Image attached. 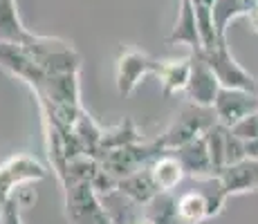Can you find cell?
Returning <instances> with one entry per match:
<instances>
[{
  "mask_svg": "<svg viewBox=\"0 0 258 224\" xmlns=\"http://www.w3.org/2000/svg\"><path fill=\"white\" fill-rule=\"evenodd\" d=\"M177 215H180V224H202L211 220V204L209 197L193 184L191 191L182 193L177 197Z\"/></svg>",
  "mask_w": 258,
  "mask_h": 224,
  "instance_id": "cell-13",
  "label": "cell"
},
{
  "mask_svg": "<svg viewBox=\"0 0 258 224\" xmlns=\"http://www.w3.org/2000/svg\"><path fill=\"white\" fill-rule=\"evenodd\" d=\"M213 123H218V117H216V112H213V108L188 103L184 110L180 112V117L168 126V130L162 134L157 141L162 143L164 151H175V148L188 143L191 139L202 137Z\"/></svg>",
  "mask_w": 258,
  "mask_h": 224,
  "instance_id": "cell-1",
  "label": "cell"
},
{
  "mask_svg": "<svg viewBox=\"0 0 258 224\" xmlns=\"http://www.w3.org/2000/svg\"><path fill=\"white\" fill-rule=\"evenodd\" d=\"M68 217L72 224H112L92 182H77L68 186Z\"/></svg>",
  "mask_w": 258,
  "mask_h": 224,
  "instance_id": "cell-3",
  "label": "cell"
},
{
  "mask_svg": "<svg viewBox=\"0 0 258 224\" xmlns=\"http://www.w3.org/2000/svg\"><path fill=\"white\" fill-rule=\"evenodd\" d=\"M117 188L123 193L126 197H131L133 202H137V204H146L151 197H155L157 193H160V188H157V184H155V179H153V173H151V168L148 171H135V173H131V175H123V177H119V182H117Z\"/></svg>",
  "mask_w": 258,
  "mask_h": 224,
  "instance_id": "cell-15",
  "label": "cell"
},
{
  "mask_svg": "<svg viewBox=\"0 0 258 224\" xmlns=\"http://www.w3.org/2000/svg\"><path fill=\"white\" fill-rule=\"evenodd\" d=\"M247 157H256L258 159V137L247 141Z\"/></svg>",
  "mask_w": 258,
  "mask_h": 224,
  "instance_id": "cell-26",
  "label": "cell"
},
{
  "mask_svg": "<svg viewBox=\"0 0 258 224\" xmlns=\"http://www.w3.org/2000/svg\"><path fill=\"white\" fill-rule=\"evenodd\" d=\"M247 159V141L234 134L231 128H227V143H225V166L238 164Z\"/></svg>",
  "mask_w": 258,
  "mask_h": 224,
  "instance_id": "cell-23",
  "label": "cell"
},
{
  "mask_svg": "<svg viewBox=\"0 0 258 224\" xmlns=\"http://www.w3.org/2000/svg\"><path fill=\"white\" fill-rule=\"evenodd\" d=\"M34 202H36V193L25 184L23 188H18L12 200L0 206V224H21V211Z\"/></svg>",
  "mask_w": 258,
  "mask_h": 224,
  "instance_id": "cell-20",
  "label": "cell"
},
{
  "mask_svg": "<svg viewBox=\"0 0 258 224\" xmlns=\"http://www.w3.org/2000/svg\"><path fill=\"white\" fill-rule=\"evenodd\" d=\"M162 61H155L140 49H126L117 58V90L121 94H131L140 86L146 74H155Z\"/></svg>",
  "mask_w": 258,
  "mask_h": 224,
  "instance_id": "cell-7",
  "label": "cell"
},
{
  "mask_svg": "<svg viewBox=\"0 0 258 224\" xmlns=\"http://www.w3.org/2000/svg\"><path fill=\"white\" fill-rule=\"evenodd\" d=\"M160 153H164V148H162L160 141H153V143L135 141V143H131V146L103 153L101 168L119 179L123 175H131V173L140 171L144 162H148V159H153V157H160Z\"/></svg>",
  "mask_w": 258,
  "mask_h": 224,
  "instance_id": "cell-5",
  "label": "cell"
},
{
  "mask_svg": "<svg viewBox=\"0 0 258 224\" xmlns=\"http://www.w3.org/2000/svg\"><path fill=\"white\" fill-rule=\"evenodd\" d=\"M36 34L27 32L18 16L16 0H0V41L29 45Z\"/></svg>",
  "mask_w": 258,
  "mask_h": 224,
  "instance_id": "cell-14",
  "label": "cell"
},
{
  "mask_svg": "<svg viewBox=\"0 0 258 224\" xmlns=\"http://www.w3.org/2000/svg\"><path fill=\"white\" fill-rule=\"evenodd\" d=\"M140 141V134H137V128L131 119H126L123 123H119L115 128H108L101 134V143H99V159H101L103 153L115 151V148H123L131 146V143Z\"/></svg>",
  "mask_w": 258,
  "mask_h": 224,
  "instance_id": "cell-19",
  "label": "cell"
},
{
  "mask_svg": "<svg viewBox=\"0 0 258 224\" xmlns=\"http://www.w3.org/2000/svg\"><path fill=\"white\" fill-rule=\"evenodd\" d=\"M258 110V94L249 90H236V88H220L216 101H213V112L218 117V123L231 128L247 114Z\"/></svg>",
  "mask_w": 258,
  "mask_h": 224,
  "instance_id": "cell-6",
  "label": "cell"
},
{
  "mask_svg": "<svg viewBox=\"0 0 258 224\" xmlns=\"http://www.w3.org/2000/svg\"><path fill=\"white\" fill-rule=\"evenodd\" d=\"M193 3H202V5H207V7H213V3H216V0H193Z\"/></svg>",
  "mask_w": 258,
  "mask_h": 224,
  "instance_id": "cell-27",
  "label": "cell"
},
{
  "mask_svg": "<svg viewBox=\"0 0 258 224\" xmlns=\"http://www.w3.org/2000/svg\"><path fill=\"white\" fill-rule=\"evenodd\" d=\"M45 177V168L29 155H14L0 164V206L16 195L25 184Z\"/></svg>",
  "mask_w": 258,
  "mask_h": 224,
  "instance_id": "cell-4",
  "label": "cell"
},
{
  "mask_svg": "<svg viewBox=\"0 0 258 224\" xmlns=\"http://www.w3.org/2000/svg\"><path fill=\"white\" fill-rule=\"evenodd\" d=\"M137 224H153V222H148V220H146V217H142V220H140V222H137Z\"/></svg>",
  "mask_w": 258,
  "mask_h": 224,
  "instance_id": "cell-28",
  "label": "cell"
},
{
  "mask_svg": "<svg viewBox=\"0 0 258 224\" xmlns=\"http://www.w3.org/2000/svg\"><path fill=\"white\" fill-rule=\"evenodd\" d=\"M168 45H186L191 47V54H198L205 49L200 36V27H198V16H196V5L193 0H180V14L173 25L171 34L166 36Z\"/></svg>",
  "mask_w": 258,
  "mask_h": 224,
  "instance_id": "cell-9",
  "label": "cell"
},
{
  "mask_svg": "<svg viewBox=\"0 0 258 224\" xmlns=\"http://www.w3.org/2000/svg\"><path fill=\"white\" fill-rule=\"evenodd\" d=\"M191 63H193V56L173 58V61H162L160 69L155 72L162 92L164 94L184 92L186 83H188V77H191Z\"/></svg>",
  "mask_w": 258,
  "mask_h": 224,
  "instance_id": "cell-12",
  "label": "cell"
},
{
  "mask_svg": "<svg viewBox=\"0 0 258 224\" xmlns=\"http://www.w3.org/2000/svg\"><path fill=\"white\" fill-rule=\"evenodd\" d=\"M144 217L153 224H180L177 215V197L171 191H160L144 204Z\"/></svg>",
  "mask_w": 258,
  "mask_h": 224,
  "instance_id": "cell-17",
  "label": "cell"
},
{
  "mask_svg": "<svg viewBox=\"0 0 258 224\" xmlns=\"http://www.w3.org/2000/svg\"><path fill=\"white\" fill-rule=\"evenodd\" d=\"M216 175L220 177L227 195H240V193L258 191V159L247 157L238 164L225 166Z\"/></svg>",
  "mask_w": 258,
  "mask_h": 224,
  "instance_id": "cell-10",
  "label": "cell"
},
{
  "mask_svg": "<svg viewBox=\"0 0 258 224\" xmlns=\"http://www.w3.org/2000/svg\"><path fill=\"white\" fill-rule=\"evenodd\" d=\"M151 173H153V179H155L157 188L160 191H173L182 184V179L186 177L184 173V166L180 164V159L173 155H160L153 162L151 166Z\"/></svg>",
  "mask_w": 258,
  "mask_h": 224,
  "instance_id": "cell-16",
  "label": "cell"
},
{
  "mask_svg": "<svg viewBox=\"0 0 258 224\" xmlns=\"http://www.w3.org/2000/svg\"><path fill=\"white\" fill-rule=\"evenodd\" d=\"M198 54L205 56V61L209 63L211 69L216 72L222 88H236V90L256 92V79L231 56L229 47H227V41H220L218 45H213L209 49H202V52H198Z\"/></svg>",
  "mask_w": 258,
  "mask_h": 224,
  "instance_id": "cell-2",
  "label": "cell"
},
{
  "mask_svg": "<svg viewBox=\"0 0 258 224\" xmlns=\"http://www.w3.org/2000/svg\"><path fill=\"white\" fill-rule=\"evenodd\" d=\"M196 5V16H198V27H200V36H202V45L205 49L213 47V45L220 43L218 38V29H216V21H213V12L211 7L202 3H193Z\"/></svg>",
  "mask_w": 258,
  "mask_h": 224,
  "instance_id": "cell-22",
  "label": "cell"
},
{
  "mask_svg": "<svg viewBox=\"0 0 258 224\" xmlns=\"http://www.w3.org/2000/svg\"><path fill=\"white\" fill-rule=\"evenodd\" d=\"M175 157L180 159V164L184 166V173L188 177H200V175H211L213 164L209 157V148H207L205 134L202 137L191 139L184 146L175 148Z\"/></svg>",
  "mask_w": 258,
  "mask_h": 224,
  "instance_id": "cell-11",
  "label": "cell"
},
{
  "mask_svg": "<svg viewBox=\"0 0 258 224\" xmlns=\"http://www.w3.org/2000/svg\"><path fill=\"white\" fill-rule=\"evenodd\" d=\"M231 130H234V134H238L240 139H245V141L256 139L258 137V110L247 114L245 119H240L236 126H231Z\"/></svg>",
  "mask_w": 258,
  "mask_h": 224,
  "instance_id": "cell-24",
  "label": "cell"
},
{
  "mask_svg": "<svg viewBox=\"0 0 258 224\" xmlns=\"http://www.w3.org/2000/svg\"><path fill=\"white\" fill-rule=\"evenodd\" d=\"M205 141L209 148V157L213 164V173L225 168V143H227V126L213 123L209 130L205 132Z\"/></svg>",
  "mask_w": 258,
  "mask_h": 224,
  "instance_id": "cell-21",
  "label": "cell"
},
{
  "mask_svg": "<svg viewBox=\"0 0 258 224\" xmlns=\"http://www.w3.org/2000/svg\"><path fill=\"white\" fill-rule=\"evenodd\" d=\"M245 18H247V25H249L251 32L258 34V3L251 5V9L247 12V16H245Z\"/></svg>",
  "mask_w": 258,
  "mask_h": 224,
  "instance_id": "cell-25",
  "label": "cell"
},
{
  "mask_svg": "<svg viewBox=\"0 0 258 224\" xmlns=\"http://www.w3.org/2000/svg\"><path fill=\"white\" fill-rule=\"evenodd\" d=\"M193 63H191V77H188L186 83V97L191 103H198V106L205 108H213V101H216L218 92H220V81H218L216 72L211 69V65L205 61L202 54H191Z\"/></svg>",
  "mask_w": 258,
  "mask_h": 224,
  "instance_id": "cell-8",
  "label": "cell"
},
{
  "mask_svg": "<svg viewBox=\"0 0 258 224\" xmlns=\"http://www.w3.org/2000/svg\"><path fill=\"white\" fill-rule=\"evenodd\" d=\"M251 5H254V0H216V3H213L211 12H213V21H216L218 38H220V41H225L229 23L240 16H247Z\"/></svg>",
  "mask_w": 258,
  "mask_h": 224,
  "instance_id": "cell-18",
  "label": "cell"
}]
</instances>
